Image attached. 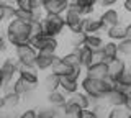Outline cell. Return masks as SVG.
Returning <instances> with one entry per match:
<instances>
[{
	"mask_svg": "<svg viewBox=\"0 0 131 118\" xmlns=\"http://www.w3.org/2000/svg\"><path fill=\"white\" fill-rule=\"evenodd\" d=\"M5 39L13 48L20 44H28L31 41V23L21 22L18 18L10 20L5 28Z\"/></svg>",
	"mask_w": 131,
	"mask_h": 118,
	"instance_id": "1",
	"label": "cell"
},
{
	"mask_svg": "<svg viewBox=\"0 0 131 118\" xmlns=\"http://www.w3.org/2000/svg\"><path fill=\"white\" fill-rule=\"evenodd\" d=\"M80 89L90 97L92 105H95L103 100V97L113 89V82H110L108 79H92V77L84 76L80 80Z\"/></svg>",
	"mask_w": 131,
	"mask_h": 118,
	"instance_id": "2",
	"label": "cell"
},
{
	"mask_svg": "<svg viewBox=\"0 0 131 118\" xmlns=\"http://www.w3.org/2000/svg\"><path fill=\"white\" fill-rule=\"evenodd\" d=\"M41 26H43V33L44 35L57 38L66 28L64 15H44L43 22H41Z\"/></svg>",
	"mask_w": 131,
	"mask_h": 118,
	"instance_id": "3",
	"label": "cell"
},
{
	"mask_svg": "<svg viewBox=\"0 0 131 118\" xmlns=\"http://www.w3.org/2000/svg\"><path fill=\"white\" fill-rule=\"evenodd\" d=\"M30 44L38 52H57V48H59L57 38H52V36H48V35H39L31 38Z\"/></svg>",
	"mask_w": 131,
	"mask_h": 118,
	"instance_id": "4",
	"label": "cell"
},
{
	"mask_svg": "<svg viewBox=\"0 0 131 118\" xmlns=\"http://www.w3.org/2000/svg\"><path fill=\"white\" fill-rule=\"evenodd\" d=\"M13 52H15V58L18 59L21 64L35 66V61H36V56H38V51H36L30 43H28V44H20V46H15L13 48Z\"/></svg>",
	"mask_w": 131,
	"mask_h": 118,
	"instance_id": "5",
	"label": "cell"
},
{
	"mask_svg": "<svg viewBox=\"0 0 131 118\" xmlns=\"http://www.w3.org/2000/svg\"><path fill=\"white\" fill-rule=\"evenodd\" d=\"M64 20H66V28L71 33H84V22L85 17H82L80 13L72 10H67L64 13Z\"/></svg>",
	"mask_w": 131,
	"mask_h": 118,
	"instance_id": "6",
	"label": "cell"
},
{
	"mask_svg": "<svg viewBox=\"0 0 131 118\" xmlns=\"http://www.w3.org/2000/svg\"><path fill=\"white\" fill-rule=\"evenodd\" d=\"M46 15H64L69 8V0H41Z\"/></svg>",
	"mask_w": 131,
	"mask_h": 118,
	"instance_id": "7",
	"label": "cell"
},
{
	"mask_svg": "<svg viewBox=\"0 0 131 118\" xmlns=\"http://www.w3.org/2000/svg\"><path fill=\"white\" fill-rule=\"evenodd\" d=\"M61 56L57 52H38L36 56V61H35V67L38 71H51L52 64L59 59Z\"/></svg>",
	"mask_w": 131,
	"mask_h": 118,
	"instance_id": "8",
	"label": "cell"
},
{
	"mask_svg": "<svg viewBox=\"0 0 131 118\" xmlns=\"http://www.w3.org/2000/svg\"><path fill=\"white\" fill-rule=\"evenodd\" d=\"M128 71L126 69V61H123L121 58H116L115 61L108 64V80L110 82H116L121 79V76Z\"/></svg>",
	"mask_w": 131,
	"mask_h": 118,
	"instance_id": "9",
	"label": "cell"
},
{
	"mask_svg": "<svg viewBox=\"0 0 131 118\" xmlns=\"http://www.w3.org/2000/svg\"><path fill=\"white\" fill-rule=\"evenodd\" d=\"M106 28L100 17H85L84 22V33L87 35H98V33H106Z\"/></svg>",
	"mask_w": 131,
	"mask_h": 118,
	"instance_id": "10",
	"label": "cell"
},
{
	"mask_svg": "<svg viewBox=\"0 0 131 118\" xmlns=\"http://www.w3.org/2000/svg\"><path fill=\"white\" fill-rule=\"evenodd\" d=\"M84 74L92 79H108V64L100 61V62L90 64L87 69H84Z\"/></svg>",
	"mask_w": 131,
	"mask_h": 118,
	"instance_id": "11",
	"label": "cell"
},
{
	"mask_svg": "<svg viewBox=\"0 0 131 118\" xmlns=\"http://www.w3.org/2000/svg\"><path fill=\"white\" fill-rule=\"evenodd\" d=\"M38 72L39 71L35 66H28V64H21V62H20V66H18V76L21 77V79H25L26 82L33 84V85H38V82H39Z\"/></svg>",
	"mask_w": 131,
	"mask_h": 118,
	"instance_id": "12",
	"label": "cell"
},
{
	"mask_svg": "<svg viewBox=\"0 0 131 118\" xmlns=\"http://www.w3.org/2000/svg\"><path fill=\"white\" fill-rule=\"evenodd\" d=\"M100 54H102V61L106 62V64H110L112 61H115L116 58H120V54H118V43L105 41L103 48L100 49Z\"/></svg>",
	"mask_w": 131,
	"mask_h": 118,
	"instance_id": "13",
	"label": "cell"
},
{
	"mask_svg": "<svg viewBox=\"0 0 131 118\" xmlns=\"http://www.w3.org/2000/svg\"><path fill=\"white\" fill-rule=\"evenodd\" d=\"M126 97H128L126 93L116 90V89H112V90L103 97V102L108 105L110 108H112V107H123L125 102H126Z\"/></svg>",
	"mask_w": 131,
	"mask_h": 118,
	"instance_id": "14",
	"label": "cell"
},
{
	"mask_svg": "<svg viewBox=\"0 0 131 118\" xmlns=\"http://www.w3.org/2000/svg\"><path fill=\"white\" fill-rule=\"evenodd\" d=\"M100 20L103 22V25L106 28H112L115 25H118V23H121V15L116 8H106L102 12Z\"/></svg>",
	"mask_w": 131,
	"mask_h": 118,
	"instance_id": "15",
	"label": "cell"
},
{
	"mask_svg": "<svg viewBox=\"0 0 131 118\" xmlns=\"http://www.w3.org/2000/svg\"><path fill=\"white\" fill-rule=\"evenodd\" d=\"M36 87H38V85H33L30 82H26V80L21 79L20 76L16 77V79L13 80V84H12V90H13L15 93H18L20 97L26 95V93H30V92H35Z\"/></svg>",
	"mask_w": 131,
	"mask_h": 118,
	"instance_id": "16",
	"label": "cell"
},
{
	"mask_svg": "<svg viewBox=\"0 0 131 118\" xmlns=\"http://www.w3.org/2000/svg\"><path fill=\"white\" fill-rule=\"evenodd\" d=\"M71 51H75L79 54V59H80V66L84 69H87L90 64L95 62V51L89 49V48L82 46V48H77V49H71Z\"/></svg>",
	"mask_w": 131,
	"mask_h": 118,
	"instance_id": "17",
	"label": "cell"
},
{
	"mask_svg": "<svg viewBox=\"0 0 131 118\" xmlns=\"http://www.w3.org/2000/svg\"><path fill=\"white\" fill-rule=\"evenodd\" d=\"M69 102H72L74 105H77L80 110H89L90 107H92V102H90V97L87 95L85 92H75L72 93V95H69Z\"/></svg>",
	"mask_w": 131,
	"mask_h": 118,
	"instance_id": "18",
	"label": "cell"
},
{
	"mask_svg": "<svg viewBox=\"0 0 131 118\" xmlns=\"http://www.w3.org/2000/svg\"><path fill=\"white\" fill-rule=\"evenodd\" d=\"M106 36H108L110 41H115V43H120L123 39H126V25L118 23V25L108 28L106 30Z\"/></svg>",
	"mask_w": 131,
	"mask_h": 118,
	"instance_id": "19",
	"label": "cell"
},
{
	"mask_svg": "<svg viewBox=\"0 0 131 118\" xmlns=\"http://www.w3.org/2000/svg\"><path fill=\"white\" fill-rule=\"evenodd\" d=\"M36 113H38V118H62V110L57 107H52L49 103L38 107Z\"/></svg>",
	"mask_w": 131,
	"mask_h": 118,
	"instance_id": "20",
	"label": "cell"
},
{
	"mask_svg": "<svg viewBox=\"0 0 131 118\" xmlns=\"http://www.w3.org/2000/svg\"><path fill=\"white\" fill-rule=\"evenodd\" d=\"M67 97L66 93L61 90V89H57L54 92H49L46 95V102L49 105H52V107H57V108H62L66 105V102H67Z\"/></svg>",
	"mask_w": 131,
	"mask_h": 118,
	"instance_id": "21",
	"label": "cell"
},
{
	"mask_svg": "<svg viewBox=\"0 0 131 118\" xmlns=\"http://www.w3.org/2000/svg\"><path fill=\"white\" fill-rule=\"evenodd\" d=\"M21 97L18 95V93H15L13 90H5L3 92V108H8V110H13L16 108L20 103H21Z\"/></svg>",
	"mask_w": 131,
	"mask_h": 118,
	"instance_id": "22",
	"label": "cell"
},
{
	"mask_svg": "<svg viewBox=\"0 0 131 118\" xmlns=\"http://www.w3.org/2000/svg\"><path fill=\"white\" fill-rule=\"evenodd\" d=\"M59 89L66 93V95H72V93L79 92V82H77V80H72L71 77H67V76H62L61 77Z\"/></svg>",
	"mask_w": 131,
	"mask_h": 118,
	"instance_id": "23",
	"label": "cell"
},
{
	"mask_svg": "<svg viewBox=\"0 0 131 118\" xmlns=\"http://www.w3.org/2000/svg\"><path fill=\"white\" fill-rule=\"evenodd\" d=\"M103 44H105V41H103V38H102L100 35H87L85 36L84 46L89 48V49H92V51H100L102 48H103Z\"/></svg>",
	"mask_w": 131,
	"mask_h": 118,
	"instance_id": "24",
	"label": "cell"
},
{
	"mask_svg": "<svg viewBox=\"0 0 131 118\" xmlns=\"http://www.w3.org/2000/svg\"><path fill=\"white\" fill-rule=\"evenodd\" d=\"M59 85H61V77L56 76V74H52V72H49V74L43 79V87H44V90H46L48 93L57 90Z\"/></svg>",
	"mask_w": 131,
	"mask_h": 118,
	"instance_id": "25",
	"label": "cell"
},
{
	"mask_svg": "<svg viewBox=\"0 0 131 118\" xmlns=\"http://www.w3.org/2000/svg\"><path fill=\"white\" fill-rule=\"evenodd\" d=\"M72 2H75L79 5L82 17H92L93 10H95V5H98L97 0H72Z\"/></svg>",
	"mask_w": 131,
	"mask_h": 118,
	"instance_id": "26",
	"label": "cell"
},
{
	"mask_svg": "<svg viewBox=\"0 0 131 118\" xmlns=\"http://www.w3.org/2000/svg\"><path fill=\"white\" fill-rule=\"evenodd\" d=\"M71 69H72V67L67 66V64L62 61V58H59L54 64H52L51 72H52V74H56V76H59V77H62V76H67L69 72H71Z\"/></svg>",
	"mask_w": 131,
	"mask_h": 118,
	"instance_id": "27",
	"label": "cell"
},
{
	"mask_svg": "<svg viewBox=\"0 0 131 118\" xmlns=\"http://www.w3.org/2000/svg\"><path fill=\"white\" fill-rule=\"evenodd\" d=\"M90 110L93 112V115H95L97 118H106V116H108V112H110L108 105H106L103 100L98 102V103H95V105H92Z\"/></svg>",
	"mask_w": 131,
	"mask_h": 118,
	"instance_id": "28",
	"label": "cell"
},
{
	"mask_svg": "<svg viewBox=\"0 0 131 118\" xmlns=\"http://www.w3.org/2000/svg\"><path fill=\"white\" fill-rule=\"evenodd\" d=\"M61 58H62V61L67 64V66H71V67H82L79 54H77L75 51H69V52H66L64 56H61Z\"/></svg>",
	"mask_w": 131,
	"mask_h": 118,
	"instance_id": "29",
	"label": "cell"
},
{
	"mask_svg": "<svg viewBox=\"0 0 131 118\" xmlns=\"http://www.w3.org/2000/svg\"><path fill=\"white\" fill-rule=\"evenodd\" d=\"M85 33H71V48L72 49H77V48H82L85 43Z\"/></svg>",
	"mask_w": 131,
	"mask_h": 118,
	"instance_id": "30",
	"label": "cell"
},
{
	"mask_svg": "<svg viewBox=\"0 0 131 118\" xmlns=\"http://www.w3.org/2000/svg\"><path fill=\"white\" fill-rule=\"evenodd\" d=\"M118 54L125 56V58H131V39H123L118 43Z\"/></svg>",
	"mask_w": 131,
	"mask_h": 118,
	"instance_id": "31",
	"label": "cell"
},
{
	"mask_svg": "<svg viewBox=\"0 0 131 118\" xmlns=\"http://www.w3.org/2000/svg\"><path fill=\"white\" fill-rule=\"evenodd\" d=\"M15 18L21 20V22H26V23H31L33 22V10H25V8H18L16 7Z\"/></svg>",
	"mask_w": 131,
	"mask_h": 118,
	"instance_id": "32",
	"label": "cell"
},
{
	"mask_svg": "<svg viewBox=\"0 0 131 118\" xmlns=\"http://www.w3.org/2000/svg\"><path fill=\"white\" fill-rule=\"evenodd\" d=\"M128 115L129 113L125 110V107H112L106 118H128Z\"/></svg>",
	"mask_w": 131,
	"mask_h": 118,
	"instance_id": "33",
	"label": "cell"
},
{
	"mask_svg": "<svg viewBox=\"0 0 131 118\" xmlns=\"http://www.w3.org/2000/svg\"><path fill=\"white\" fill-rule=\"evenodd\" d=\"M15 10H16V5H10V3H3V17H5L7 22L15 18Z\"/></svg>",
	"mask_w": 131,
	"mask_h": 118,
	"instance_id": "34",
	"label": "cell"
},
{
	"mask_svg": "<svg viewBox=\"0 0 131 118\" xmlns=\"http://www.w3.org/2000/svg\"><path fill=\"white\" fill-rule=\"evenodd\" d=\"M116 82H121L125 87H128L129 90H131V71H126L125 74L121 76V79L120 80H116Z\"/></svg>",
	"mask_w": 131,
	"mask_h": 118,
	"instance_id": "35",
	"label": "cell"
},
{
	"mask_svg": "<svg viewBox=\"0 0 131 118\" xmlns=\"http://www.w3.org/2000/svg\"><path fill=\"white\" fill-rule=\"evenodd\" d=\"M18 118H38V113H36V108H26L20 113Z\"/></svg>",
	"mask_w": 131,
	"mask_h": 118,
	"instance_id": "36",
	"label": "cell"
},
{
	"mask_svg": "<svg viewBox=\"0 0 131 118\" xmlns=\"http://www.w3.org/2000/svg\"><path fill=\"white\" fill-rule=\"evenodd\" d=\"M39 35H44L43 33V26H41V23H31V38H35V36H39Z\"/></svg>",
	"mask_w": 131,
	"mask_h": 118,
	"instance_id": "37",
	"label": "cell"
},
{
	"mask_svg": "<svg viewBox=\"0 0 131 118\" xmlns=\"http://www.w3.org/2000/svg\"><path fill=\"white\" fill-rule=\"evenodd\" d=\"M116 2H118V0H97V3L100 7H108V8H112Z\"/></svg>",
	"mask_w": 131,
	"mask_h": 118,
	"instance_id": "38",
	"label": "cell"
},
{
	"mask_svg": "<svg viewBox=\"0 0 131 118\" xmlns=\"http://www.w3.org/2000/svg\"><path fill=\"white\" fill-rule=\"evenodd\" d=\"M123 107H125V110L128 113H131V93L126 97V102H125V105H123Z\"/></svg>",
	"mask_w": 131,
	"mask_h": 118,
	"instance_id": "39",
	"label": "cell"
},
{
	"mask_svg": "<svg viewBox=\"0 0 131 118\" xmlns=\"http://www.w3.org/2000/svg\"><path fill=\"white\" fill-rule=\"evenodd\" d=\"M7 48H8V41L7 39H0V54L7 51Z\"/></svg>",
	"mask_w": 131,
	"mask_h": 118,
	"instance_id": "40",
	"label": "cell"
},
{
	"mask_svg": "<svg viewBox=\"0 0 131 118\" xmlns=\"http://www.w3.org/2000/svg\"><path fill=\"white\" fill-rule=\"evenodd\" d=\"M123 8H125V12L131 13V0H123Z\"/></svg>",
	"mask_w": 131,
	"mask_h": 118,
	"instance_id": "41",
	"label": "cell"
},
{
	"mask_svg": "<svg viewBox=\"0 0 131 118\" xmlns=\"http://www.w3.org/2000/svg\"><path fill=\"white\" fill-rule=\"evenodd\" d=\"M82 118H97L95 115H93V112H92V110H84V115H82Z\"/></svg>",
	"mask_w": 131,
	"mask_h": 118,
	"instance_id": "42",
	"label": "cell"
},
{
	"mask_svg": "<svg viewBox=\"0 0 131 118\" xmlns=\"http://www.w3.org/2000/svg\"><path fill=\"white\" fill-rule=\"evenodd\" d=\"M5 22V17H3V3H0V25Z\"/></svg>",
	"mask_w": 131,
	"mask_h": 118,
	"instance_id": "43",
	"label": "cell"
},
{
	"mask_svg": "<svg viewBox=\"0 0 131 118\" xmlns=\"http://www.w3.org/2000/svg\"><path fill=\"white\" fill-rule=\"evenodd\" d=\"M126 38L128 39H131V22L126 25Z\"/></svg>",
	"mask_w": 131,
	"mask_h": 118,
	"instance_id": "44",
	"label": "cell"
},
{
	"mask_svg": "<svg viewBox=\"0 0 131 118\" xmlns=\"http://www.w3.org/2000/svg\"><path fill=\"white\" fill-rule=\"evenodd\" d=\"M0 39H5V30H3L2 25H0Z\"/></svg>",
	"mask_w": 131,
	"mask_h": 118,
	"instance_id": "45",
	"label": "cell"
},
{
	"mask_svg": "<svg viewBox=\"0 0 131 118\" xmlns=\"http://www.w3.org/2000/svg\"><path fill=\"white\" fill-rule=\"evenodd\" d=\"M3 108V93H0V110Z\"/></svg>",
	"mask_w": 131,
	"mask_h": 118,
	"instance_id": "46",
	"label": "cell"
},
{
	"mask_svg": "<svg viewBox=\"0 0 131 118\" xmlns=\"http://www.w3.org/2000/svg\"><path fill=\"white\" fill-rule=\"evenodd\" d=\"M16 2L18 0H7V3H10V5H16Z\"/></svg>",
	"mask_w": 131,
	"mask_h": 118,
	"instance_id": "47",
	"label": "cell"
},
{
	"mask_svg": "<svg viewBox=\"0 0 131 118\" xmlns=\"http://www.w3.org/2000/svg\"><path fill=\"white\" fill-rule=\"evenodd\" d=\"M126 69H128V71H131V59L126 62Z\"/></svg>",
	"mask_w": 131,
	"mask_h": 118,
	"instance_id": "48",
	"label": "cell"
},
{
	"mask_svg": "<svg viewBox=\"0 0 131 118\" xmlns=\"http://www.w3.org/2000/svg\"><path fill=\"white\" fill-rule=\"evenodd\" d=\"M2 118H18V116H2Z\"/></svg>",
	"mask_w": 131,
	"mask_h": 118,
	"instance_id": "49",
	"label": "cell"
},
{
	"mask_svg": "<svg viewBox=\"0 0 131 118\" xmlns=\"http://www.w3.org/2000/svg\"><path fill=\"white\" fill-rule=\"evenodd\" d=\"M128 118H131V113H129V115H128Z\"/></svg>",
	"mask_w": 131,
	"mask_h": 118,
	"instance_id": "50",
	"label": "cell"
},
{
	"mask_svg": "<svg viewBox=\"0 0 131 118\" xmlns=\"http://www.w3.org/2000/svg\"><path fill=\"white\" fill-rule=\"evenodd\" d=\"M0 118H2V115H0Z\"/></svg>",
	"mask_w": 131,
	"mask_h": 118,
	"instance_id": "51",
	"label": "cell"
}]
</instances>
